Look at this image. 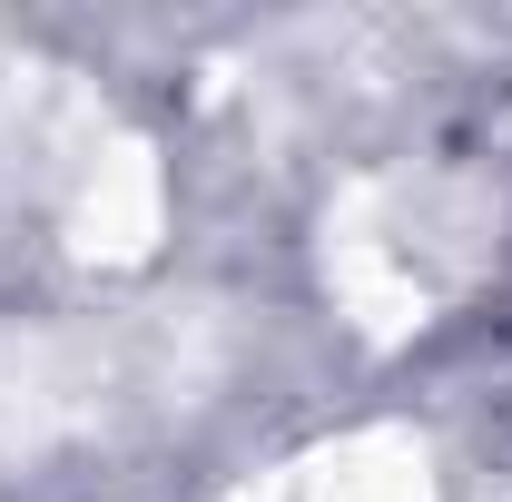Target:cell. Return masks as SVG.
Instances as JSON below:
<instances>
[]
</instances>
